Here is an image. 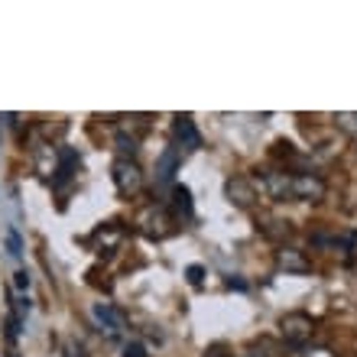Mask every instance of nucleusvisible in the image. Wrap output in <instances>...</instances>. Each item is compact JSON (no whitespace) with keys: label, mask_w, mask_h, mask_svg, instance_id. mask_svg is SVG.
Here are the masks:
<instances>
[{"label":"nucleus","mask_w":357,"mask_h":357,"mask_svg":"<svg viewBox=\"0 0 357 357\" xmlns=\"http://www.w3.org/2000/svg\"><path fill=\"white\" fill-rule=\"evenodd\" d=\"M111 176H114V185H117V192H121L123 198H133L143 188V169L133 160H123L121 156V160L114 162Z\"/></svg>","instance_id":"obj_1"},{"label":"nucleus","mask_w":357,"mask_h":357,"mask_svg":"<svg viewBox=\"0 0 357 357\" xmlns=\"http://www.w3.org/2000/svg\"><path fill=\"white\" fill-rule=\"evenodd\" d=\"M312 315H305V312H286L280 319V335L289 344H305V341L312 338Z\"/></svg>","instance_id":"obj_2"},{"label":"nucleus","mask_w":357,"mask_h":357,"mask_svg":"<svg viewBox=\"0 0 357 357\" xmlns=\"http://www.w3.org/2000/svg\"><path fill=\"white\" fill-rule=\"evenodd\" d=\"M176 218L166 211V208H156V205H150L146 211L140 215V225H143V231H146V237H153V241H162L166 234H172V227H166V225H172Z\"/></svg>","instance_id":"obj_3"},{"label":"nucleus","mask_w":357,"mask_h":357,"mask_svg":"<svg viewBox=\"0 0 357 357\" xmlns=\"http://www.w3.org/2000/svg\"><path fill=\"white\" fill-rule=\"evenodd\" d=\"M225 195L234 208H250L257 202V185L247 176H231L225 182Z\"/></svg>","instance_id":"obj_4"},{"label":"nucleus","mask_w":357,"mask_h":357,"mask_svg":"<svg viewBox=\"0 0 357 357\" xmlns=\"http://www.w3.org/2000/svg\"><path fill=\"white\" fill-rule=\"evenodd\" d=\"M172 137H176V150L178 153H195L202 150V133H198L192 117H176L172 123Z\"/></svg>","instance_id":"obj_5"},{"label":"nucleus","mask_w":357,"mask_h":357,"mask_svg":"<svg viewBox=\"0 0 357 357\" xmlns=\"http://www.w3.org/2000/svg\"><path fill=\"white\" fill-rule=\"evenodd\" d=\"M94 321L101 325V331H107V338H121L123 328H127V321L117 309H114L111 302H94Z\"/></svg>","instance_id":"obj_6"},{"label":"nucleus","mask_w":357,"mask_h":357,"mask_svg":"<svg viewBox=\"0 0 357 357\" xmlns=\"http://www.w3.org/2000/svg\"><path fill=\"white\" fill-rule=\"evenodd\" d=\"M325 195V182L312 172H296L292 176V198H305V202H319Z\"/></svg>","instance_id":"obj_7"},{"label":"nucleus","mask_w":357,"mask_h":357,"mask_svg":"<svg viewBox=\"0 0 357 357\" xmlns=\"http://www.w3.org/2000/svg\"><path fill=\"white\" fill-rule=\"evenodd\" d=\"M178 162H182V153H178L176 146H166L162 156L156 160V185H169L172 178H176Z\"/></svg>","instance_id":"obj_8"},{"label":"nucleus","mask_w":357,"mask_h":357,"mask_svg":"<svg viewBox=\"0 0 357 357\" xmlns=\"http://www.w3.org/2000/svg\"><path fill=\"white\" fill-rule=\"evenodd\" d=\"M264 188H266V195L276 198V202H289L292 198V176H286V172H266Z\"/></svg>","instance_id":"obj_9"},{"label":"nucleus","mask_w":357,"mask_h":357,"mask_svg":"<svg viewBox=\"0 0 357 357\" xmlns=\"http://www.w3.org/2000/svg\"><path fill=\"white\" fill-rule=\"evenodd\" d=\"M75 166H78V153L75 150H62L59 153V166H56V176H52V188H66L75 176Z\"/></svg>","instance_id":"obj_10"},{"label":"nucleus","mask_w":357,"mask_h":357,"mask_svg":"<svg viewBox=\"0 0 357 357\" xmlns=\"http://www.w3.org/2000/svg\"><path fill=\"white\" fill-rule=\"evenodd\" d=\"M276 264H280V270H286V273H309L312 270V264L305 260V254L296 250V247H282V250H276Z\"/></svg>","instance_id":"obj_11"},{"label":"nucleus","mask_w":357,"mask_h":357,"mask_svg":"<svg viewBox=\"0 0 357 357\" xmlns=\"http://www.w3.org/2000/svg\"><path fill=\"white\" fill-rule=\"evenodd\" d=\"M123 237H127V231H123L121 221H107V225H101L94 231V244H101L104 250H117Z\"/></svg>","instance_id":"obj_12"},{"label":"nucleus","mask_w":357,"mask_h":357,"mask_svg":"<svg viewBox=\"0 0 357 357\" xmlns=\"http://www.w3.org/2000/svg\"><path fill=\"white\" fill-rule=\"evenodd\" d=\"M172 218H192V192H188V185L172 188Z\"/></svg>","instance_id":"obj_13"},{"label":"nucleus","mask_w":357,"mask_h":357,"mask_svg":"<svg viewBox=\"0 0 357 357\" xmlns=\"http://www.w3.org/2000/svg\"><path fill=\"white\" fill-rule=\"evenodd\" d=\"M117 150L123 153V160H133V153H137V140L127 137V133H117Z\"/></svg>","instance_id":"obj_14"},{"label":"nucleus","mask_w":357,"mask_h":357,"mask_svg":"<svg viewBox=\"0 0 357 357\" xmlns=\"http://www.w3.org/2000/svg\"><path fill=\"white\" fill-rule=\"evenodd\" d=\"M7 247H10V257H20V254H23V241H20V234L13 231V227L7 231Z\"/></svg>","instance_id":"obj_15"},{"label":"nucleus","mask_w":357,"mask_h":357,"mask_svg":"<svg viewBox=\"0 0 357 357\" xmlns=\"http://www.w3.org/2000/svg\"><path fill=\"white\" fill-rule=\"evenodd\" d=\"M338 127L357 137V114H338Z\"/></svg>","instance_id":"obj_16"},{"label":"nucleus","mask_w":357,"mask_h":357,"mask_svg":"<svg viewBox=\"0 0 357 357\" xmlns=\"http://www.w3.org/2000/svg\"><path fill=\"white\" fill-rule=\"evenodd\" d=\"M185 276H188V282H192V286H202V280H205V266H202V264H192L185 270Z\"/></svg>","instance_id":"obj_17"},{"label":"nucleus","mask_w":357,"mask_h":357,"mask_svg":"<svg viewBox=\"0 0 357 357\" xmlns=\"http://www.w3.org/2000/svg\"><path fill=\"white\" fill-rule=\"evenodd\" d=\"M205 357H231V348H227L225 341H215V344H208Z\"/></svg>","instance_id":"obj_18"},{"label":"nucleus","mask_w":357,"mask_h":357,"mask_svg":"<svg viewBox=\"0 0 357 357\" xmlns=\"http://www.w3.org/2000/svg\"><path fill=\"white\" fill-rule=\"evenodd\" d=\"M13 282H17V289L26 292L29 282H33V276H29V270H17V273H13Z\"/></svg>","instance_id":"obj_19"},{"label":"nucleus","mask_w":357,"mask_h":357,"mask_svg":"<svg viewBox=\"0 0 357 357\" xmlns=\"http://www.w3.org/2000/svg\"><path fill=\"white\" fill-rule=\"evenodd\" d=\"M123 357H146V348H143L140 341H130V344L123 348Z\"/></svg>","instance_id":"obj_20"},{"label":"nucleus","mask_w":357,"mask_h":357,"mask_svg":"<svg viewBox=\"0 0 357 357\" xmlns=\"http://www.w3.org/2000/svg\"><path fill=\"white\" fill-rule=\"evenodd\" d=\"M305 357H338V354H331L328 348H312V351H305Z\"/></svg>","instance_id":"obj_21"},{"label":"nucleus","mask_w":357,"mask_h":357,"mask_svg":"<svg viewBox=\"0 0 357 357\" xmlns=\"http://www.w3.org/2000/svg\"><path fill=\"white\" fill-rule=\"evenodd\" d=\"M227 286H231V289H247L244 280H227Z\"/></svg>","instance_id":"obj_22"},{"label":"nucleus","mask_w":357,"mask_h":357,"mask_svg":"<svg viewBox=\"0 0 357 357\" xmlns=\"http://www.w3.org/2000/svg\"><path fill=\"white\" fill-rule=\"evenodd\" d=\"M241 357H270V354H264V351H254V348H250V351H244Z\"/></svg>","instance_id":"obj_23"}]
</instances>
